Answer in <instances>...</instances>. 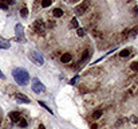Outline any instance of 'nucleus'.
I'll list each match as a JSON object with an SVG mask.
<instances>
[{
  "label": "nucleus",
  "mask_w": 138,
  "mask_h": 129,
  "mask_svg": "<svg viewBox=\"0 0 138 129\" xmlns=\"http://www.w3.org/2000/svg\"><path fill=\"white\" fill-rule=\"evenodd\" d=\"M12 75H13V79L16 81V84L18 85H27L28 81H30V74H28V71H25L24 69H13L12 70Z\"/></svg>",
  "instance_id": "f257e3e1"
},
{
  "label": "nucleus",
  "mask_w": 138,
  "mask_h": 129,
  "mask_svg": "<svg viewBox=\"0 0 138 129\" xmlns=\"http://www.w3.org/2000/svg\"><path fill=\"white\" fill-rule=\"evenodd\" d=\"M28 57H30V59H31V61H32L36 66H42L43 63H44V58H43L42 54H39L38 51H30Z\"/></svg>",
  "instance_id": "f03ea898"
},
{
  "label": "nucleus",
  "mask_w": 138,
  "mask_h": 129,
  "mask_svg": "<svg viewBox=\"0 0 138 129\" xmlns=\"http://www.w3.org/2000/svg\"><path fill=\"white\" fill-rule=\"evenodd\" d=\"M15 31H16V41L20 43L25 42V36H24V27L22 24H16L15 26Z\"/></svg>",
  "instance_id": "7ed1b4c3"
},
{
  "label": "nucleus",
  "mask_w": 138,
  "mask_h": 129,
  "mask_svg": "<svg viewBox=\"0 0 138 129\" xmlns=\"http://www.w3.org/2000/svg\"><path fill=\"white\" fill-rule=\"evenodd\" d=\"M32 90L35 91L36 94L43 93V91H46V86L43 85L38 78H34V79H32Z\"/></svg>",
  "instance_id": "20e7f679"
},
{
  "label": "nucleus",
  "mask_w": 138,
  "mask_h": 129,
  "mask_svg": "<svg viewBox=\"0 0 138 129\" xmlns=\"http://www.w3.org/2000/svg\"><path fill=\"white\" fill-rule=\"evenodd\" d=\"M34 30L36 31V32H40V34H43L44 32V23H43V20H36L35 23H34Z\"/></svg>",
  "instance_id": "39448f33"
},
{
  "label": "nucleus",
  "mask_w": 138,
  "mask_h": 129,
  "mask_svg": "<svg viewBox=\"0 0 138 129\" xmlns=\"http://www.w3.org/2000/svg\"><path fill=\"white\" fill-rule=\"evenodd\" d=\"M15 100L18 102H22V104H30V98H28L27 96H24V94H22V93H16Z\"/></svg>",
  "instance_id": "423d86ee"
},
{
  "label": "nucleus",
  "mask_w": 138,
  "mask_h": 129,
  "mask_svg": "<svg viewBox=\"0 0 138 129\" xmlns=\"http://www.w3.org/2000/svg\"><path fill=\"white\" fill-rule=\"evenodd\" d=\"M88 8V3L87 1H85V3H82V4H79L78 7L75 8V12L78 14V15H82V14H85L86 12V10Z\"/></svg>",
  "instance_id": "0eeeda50"
},
{
  "label": "nucleus",
  "mask_w": 138,
  "mask_h": 129,
  "mask_svg": "<svg viewBox=\"0 0 138 129\" xmlns=\"http://www.w3.org/2000/svg\"><path fill=\"white\" fill-rule=\"evenodd\" d=\"M8 117L11 118L12 122H19L20 121V113L19 112H11V113L8 114Z\"/></svg>",
  "instance_id": "6e6552de"
},
{
  "label": "nucleus",
  "mask_w": 138,
  "mask_h": 129,
  "mask_svg": "<svg viewBox=\"0 0 138 129\" xmlns=\"http://www.w3.org/2000/svg\"><path fill=\"white\" fill-rule=\"evenodd\" d=\"M71 54H68V53H66V54H63L62 57H60V61L63 62V63H68V62H71Z\"/></svg>",
  "instance_id": "1a4fd4ad"
},
{
  "label": "nucleus",
  "mask_w": 138,
  "mask_h": 129,
  "mask_svg": "<svg viewBox=\"0 0 138 129\" xmlns=\"http://www.w3.org/2000/svg\"><path fill=\"white\" fill-rule=\"evenodd\" d=\"M11 47V43L8 42V41H5V39H3V38H0V48H10Z\"/></svg>",
  "instance_id": "9d476101"
},
{
  "label": "nucleus",
  "mask_w": 138,
  "mask_h": 129,
  "mask_svg": "<svg viewBox=\"0 0 138 129\" xmlns=\"http://www.w3.org/2000/svg\"><path fill=\"white\" fill-rule=\"evenodd\" d=\"M52 14H54V16H55V18H60V16L63 15V11L60 10V8H55Z\"/></svg>",
  "instance_id": "9b49d317"
},
{
  "label": "nucleus",
  "mask_w": 138,
  "mask_h": 129,
  "mask_svg": "<svg viewBox=\"0 0 138 129\" xmlns=\"http://www.w3.org/2000/svg\"><path fill=\"white\" fill-rule=\"evenodd\" d=\"M119 55L122 57V58H127L129 55H130V50H127V48H125V50H122L119 53Z\"/></svg>",
  "instance_id": "f8f14e48"
},
{
  "label": "nucleus",
  "mask_w": 138,
  "mask_h": 129,
  "mask_svg": "<svg viewBox=\"0 0 138 129\" xmlns=\"http://www.w3.org/2000/svg\"><path fill=\"white\" fill-rule=\"evenodd\" d=\"M100 116H102V110H97L93 113V120H98L100 118Z\"/></svg>",
  "instance_id": "ddd939ff"
},
{
  "label": "nucleus",
  "mask_w": 138,
  "mask_h": 129,
  "mask_svg": "<svg viewBox=\"0 0 138 129\" xmlns=\"http://www.w3.org/2000/svg\"><path fill=\"white\" fill-rule=\"evenodd\" d=\"M51 4H52V1H51V0H43V1H42V7H43V8L50 7Z\"/></svg>",
  "instance_id": "4468645a"
},
{
  "label": "nucleus",
  "mask_w": 138,
  "mask_h": 129,
  "mask_svg": "<svg viewBox=\"0 0 138 129\" xmlns=\"http://www.w3.org/2000/svg\"><path fill=\"white\" fill-rule=\"evenodd\" d=\"M20 15H22V18H27L28 16V10L27 8H22V10H20Z\"/></svg>",
  "instance_id": "2eb2a0df"
},
{
  "label": "nucleus",
  "mask_w": 138,
  "mask_h": 129,
  "mask_svg": "<svg viewBox=\"0 0 138 129\" xmlns=\"http://www.w3.org/2000/svg\"><path fill=\"white\" fill-rule=\"evenodd\" d=\"M70 26H71V28H78V20H76V18H73Z\"/></svg>",
  "instance_id": "dca6fc26"
},
{
  "label": "nucleus",
  "mask_w": 138,
  "mask_h": 129,
  "mask_svg": "<svg viewBox=\"0 0 138 129\" xmlns=\"http://www.w3.org/2000/svg\"><path fill=\"white\" fill-rule=\"evenodd\" d=\"M88 55H90V53H88V50L83 51V55H82V58H80V62H82V61H85V59H87V58H88ZM80 62H79V63H80Z\"/></svg>",
  "instance_id": "f3484780"
},
{
  "label": "nucleus",
  "mask_w": 138,
  "mask_h": 129,
  "mask_svg": "<svg viewBox=\"0 0 138 129\" xmlns=\"http://www.w3.org/2000/svg\"><path fill=\"white\" fill-rule=\"evenodd\" d=\"M19 125H20L22 128H25V127H27V120H25V118H20Z\"/></svg>",
  "instance_id": "a211bd4d"
},
{
  "label": "nucleus",
  "mask_w": 138,
  "mask_h": 129,
  "mask_svg": "<svg viewBox=\"0 0 138 129\" xmlns=\"http://www.w3.org/2000/svg\"><path fill=\"white\" fill-rule=\"evenodd\" d=\"M39 105H40V106H43V108H44V109H46V110H47V112H50V113H52V110H51V109L48 108V106H47V105H46V104H44V102H43V101H39Z\"/></svg>",
  "instance_id": "6ab92c4d"
},
{
  "label": "nucleus",
  "mask_w": 138,
  "mask_h": 129,
  "mask_svg": "<svg viewBox=\"0 0 138 129\" xmlns=\"http://www.w3.org/2000/svg\"><path fill=\"white\" fill-rule=\"evenodd\" d=\"M131 69H133V70H138V62H133V63H131V66H130Z\"/></svg>",
  "instance_id": "aec40b11"
},
{
  "label": "nucleus",
  "mask_w": 138,
  "mask_h": 129,
  "mask_svg": "<svg viewBox=\"0 0 138 129\" xmlns=\"http://www.w3.org/2000/svg\"><path fill=\"white\" fill-rule=\"evenodd\" d=\"M76 34H78V36H83L85 35V30H83V28H78V32Z\"/></svg>",
  "instance_id": "412c9836"
},
{
  "label": "nucleus",
  "mask_w": 138,
  "mask_h": 129,
  "mask_svg": "<svg viewBox=\"0 0 138 129\" xmlns=\"http://www.w3.org/2000/svg\"><path fill=\"white\" fill-rule=\"evenodd\" d=\"M0 8H1V10H7L8 8L7 3H0Z\"/></svg>",
  "instance_id": "4be33fe9"
},
{
  "label": "nucleus",
  "mask_w": 138,
  "mask_h": 129,
  "mask_svg": "<svg viewBox=\"0 0 138 129\" xmlns=\"http://www.w3.org/2000/svg\"><path fill=\"white\" fill-rule=\"evenodd\" d=\"M131 122H134V124H137V122H138V118H137V117H131Z\"/></svg>",
  "instance_id": "5701e85b"
},
{
  "label": "nucleus",
  "mask_w": 138,
  "mask_h": 129,
  "mask_svg": "<svg viewBox=\"0 0 138 129\" xmlns=\"http://www.w3.org/2000/svg\"><path fill=\"white\" fill-rule=\"evenodd\" d=\"M91 129H98V125H97V124H93V125H91Z\"/></svg>",
  "instance_id": "b1692460"
},
{
  "label": "nucleus",
  "mask_w": 138,
  "mask_h": 129,
  "mask_svg": "<svg viewBox=\"0 0 138 129\" xmlns=\"http://www.w3.org/2000/svg\"><path fill=\"white\" fill-rule=\"evenodd\" d=\"M76 79H78V77H75L74 79H71V84H75V82H76Z\"/></svg>",
  "instance_id": "393cba45"
},
{
  "label": "nucleus",
  "mask_w": 138,
  "mask_h": 129,
  "mask_svg": "<svg viewBox=\"0 0 138 129\" xmlns=\"http://www.w3.org/2000/svg\"><path fill=\"white\" fill-rule=\"evenodd\" d=\"M0 78H4V74L1 73V70H0Z\"/></svg>",
  "instance_id": "a878e982"
},
{
  "label": "nucleus",
  "mask_w": 138,
  "mask_h": 129,
  "mask_svg": "<svg viewBox=\"0 0 138 129\" xmlns=\"http://www.w3.org/2000/svg\"><path fill=\"white\" fill-rule=\"evenodd\" d=\"M38 129H46V128H44V125H39Z\"/></svg>",
  "instance_id": "bb28decb"
},
{
  "label": "nucleus",
  "mask_w": 138,
  "mask_h": 129,
  "mask_svg": "<svg viewBox=\"0 0 138 129\" xmlns=\"http://www.w3.org/2000/svg\"><path fill=\"white\" fill-rule=\"evenodd\" d=\"M0 124H1V118H0Z\"/></svg>",
  "instance_id": "cd10ccee"
}]
</instances>
